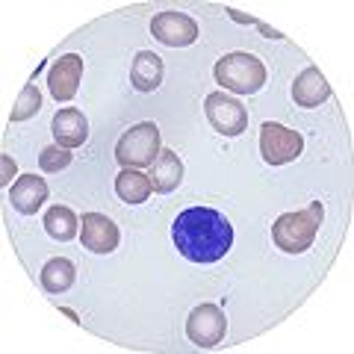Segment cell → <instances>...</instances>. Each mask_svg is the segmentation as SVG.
<instances>
[{
  "label": "cell",
  "instance_id": "obj_1",
  "mask_svg": "<svg viewBox=\"0 0 354 354\" xmlns=\"http://www.w3.org/2000/svg\"><path fill=\"white\" fill-rule=\"evenodd\" d=\"M171 239L189 263H216L234 245V227L213 207H189L174 218Z\"/></svg>",
  "mask_w": 354,
  "mask_h": 354
},
{
  "label": "cell",
  "instance_id": "obj_2",
  "mask_svg": "<svg viewBox=\"0 0 354 354\" xmlns=\"http://www.w3.org/2000/svg\"><path fill=\"white\" fill-rule=\"evenodd\" d=\"M322 216H325L322 201H310L304 209L278 216V221L272 225L274 245L286 254H304L310 245H313L319 225H322Z\"/></svg>",
  "mask_w": 354,
  "mask_h": 354
},
{
  "label": "cell",
  "instance_id": "obj_3",
  "mask_svg": "<svg viewBox=\"0 0 354 354\" xmlns=\"http://www.w3.org/2000/svg\"><path fill=\"white\" fill-rule=\"evenodd\" d=\"M216 83L227 92L236 95H254L266 86V65L254 57V53H225L216 62Z\"/></svg>",
  "mask_w": 354,
  "mask_h": 354
},
{
  "label": "cell",
  "instance_id": "obj_4",
  "mask_svg": "<svg viewBox=\"0 0 354 354\" xmlns=\"http://www.w3.org/2000/svg\"><path fill=\"white\" fill-rule=\"evenodd\" d=\"M160 127L153 121L133 124L115 145V160L124 169H148L160 157Z\"/></svg>",
  "mask_w": 354,
  "mask_h": 354
},
{
  "label": "cell",
  "instance_id": "obj_5",
  "mask_svg": "<svg viewBox=\"0 0 354 354\" xmlns=\"http://www.w3.org/2000/svg\"><path fill=\"white\" fill-rule=\"evenodd\" d=\"M204 115L209 127L221 136H242L248 130V109L242 106L236 97H227L225 92H209L204 101Z\"/></svg>",
  "mask_w": 354,
  "mask_h": 354
},
{
  "label": "cell",
  "instance_id": "obj_6",
  "mask_svg": "<svg viewBox=\"0 0 354 354\" xmlns=\"http://www.w3.org/2000/svg\"><path fill=\"white\" fill-rule=\"evenodd\" d=\"M304 151V139L298 130H290L274 121H266L260 130V153L269 165H286L295 162Z\"/></svg>",
  "mask_w": 354,
  "mask_h": 354
},
{
  "label": "cell",
  "instance_id": "obj_7",
  "mask_svg": "<svg viewBox=\"0 0 354 354\" xmlns=\"http://www.w3.org/2000/svg\"><path fill=\"white\" fill-rule=\"evenodd\" d=\"M227 319L216 304H198L189 319H186V337H189L198 348H213L225 339Z\"/></svg>",
  "mask_w": 354,
  "mask_h": 354
},
{
  "label": "cell",
  "instance_id": "obj_8",
  "mask_svg": "<svg viewBox=\"0 0 354 354\" xmlns=\"http://www.w3.org/2000/svg\"><path fill=\"white\" fill-rule=\"evenodd\" d=\"M151 32L153 39L169 44V48H186L198 39V24L183 12H160L151 21Z\"/></svg>",
  "mask_w": 354,
  "mask_h": 354
},
{
  "label": "cell",
  "instance_id": "obj_9",
  "mask_svg": "<svg viewBox=\"0 0 354 354\" xmlns=\"http://www.w3.org/2000/svg\"><path fill=\"white\" fill-rule=\"evenodd\" d=\"M80 225H83V230H80L83 248H88L92 254H109V251L118 248L121 230H118L115 221H109L101 213H86Z\"/></svg>",
  "mask_w": 354,
  "mask_h": 354
},
{
  "label": "cell",
  "instance_id": "obj_10",
  "mask_svg": "<svg viewBox=\"0 0 354 354\" xmlns=\"http://www.w3.org/2000/svg\"><path fill=\"white\" fill-rule=\"evenodd\" d=\"M80 77H83V57L77 53H68V57H59L50 65L48 71V88L57 101H71L80 88Z\"/></svg>",
  "mask_w": 354,
  "mask_h": 354
},
{
  "label": "cell",
  "instance_id": "obj_11",
  "mask_svg": "<svg viewBox=\"0 0 354 354\" xmlns=\"http://www.w3.org/2000/svg\"><path fill=\"white\" fill-rule=\"evenodd\" d=\"M9 201H12V207L18 209V213L36 216L41 209V204L48 201V183H44V177L21 174L12 183V189H9Z\"/></svg>",
  "mask_w": 354,
  "mask_h": 354
},
{
  "label": "cell",
  "instance_id": "obj_12",
  "mask_svg": "<svg viewBox=\"0 0 354 354\" xmlns=\"http://www.w3.org/2000/svg\"><path fill=\"white\" fill-rule=\"evenodd\" d=\"M292 97L298 106H307L313 109L319 104H325L330 97V83L325 80V74L316 68V65H310V68H304L301 74L295 77L292 83Z\"/></svg>",
  "mask_w": 354,
  "mask_h": 354
},
{
  "label": "cell",
  "instance_id": "obj_13",
  "mask_svg": "<svg viewBox=\"0 0 354 354\" xmlns=\"http://www.w3.org/2000/svg\"><path fill=\"white\" fill-rule=\"evenodd\" d=\"M53 136H57V145L62 148H80L83 142L88 139V121L80 109H59L53 115Z\"/></svg>",
  "mask_w": 354,
  "mask_h": 354
},
{
  "label": "cell",
  "instance_id": "obj_14",
  "mask_svg": "<svg viewBox=\"0 0 354 354\" xmlns=\"http://www.w3.org/2000/svg\"><path fill=\"white\" fill-rule=\"evenodd\" d=\"M162 74H165L162 59L153 50H139L130 65V83L136 92H153V88H160Z\"/></svg>",
  "mask_w": 354,
  "mask_h": 354
},
{
  "label": "cell",
  "instance_id": "obj_15",
  "mask_svg": "<svg viewBox=\"0 0 354 354\" xmlns=\"http://www.w3.org/2000/svg\"><path fill=\"white\" fill-rule=\"evenodd\" d=\"M151 183H153V192H174L177 186H180V180H183V162H180V157H177L174 151H160V157H157V162L151 165Z\"/></svg>",
  "mask_w": 354,
  "mask_h": 354
},
{
  "label": "cell",
  "instance_id": "obj_16",
  "mask_svg": "<svg viewBox=\"0 0 354 354\" xmlns=\"http://www.w3.org/2000/svg\"><path fill=\"white\" fill-rule=\"evenodd\" d=\"M115 192H118L121 201L142 204V201H148V198H151L153 183H151V177L142 174L139 169H124L115 177Z\"/></svg>",
  "mask_w": 354,
  "mask_h": 354
},
{
  "label": "cell",
  "instance_id": "obj_17",
  "mask_svg": "<svg viewBox=\"0 0 354 354\" xmlns=\"http://www.w3.org/2000/svg\"><path fill=\"white\" fill-rule=\"evenodd\" d=\"M74 281H77V269H74L71 260L53 257V260L44 263V269H41V286H44V292H53V295L68 292L71 286H74Z\"/></svg>",
  "mask_w": 354,
  "mask_h": 354
},
{
  "label": "cell",
  "instance_id": "obj_18",
  "mask_svg": "<svg viewBox=\"0 0 354 354\" xmlns=\"http://www.w3.org/2000/svg\"><path fill=\"white\" fill-rule=\"evenodd\" d=\"M44 230L53 236V239H59V242H68L77 236V230H80V221H77V216L71 213L68 207H50L48 213H44Z\"/></svg>",
  "mask_w": 354,
  "mask_h": 354
},
{
  "label": "cell",
  "instance_id": "obj_19",
  "mask_svg": "<svg viewBox=\"0 0 354 354\" xmlns=\"http://www.w3.org/2000/svg\"><path fill=\"white\" fill-rule=\"evenodd\" d=\"M39 106H41V95H39L36 83H27L24 92L18 95V101H15V106H12V121L18 124V121L32 118V115L39 113Z\"/></svg>",
  "mask_w": 354,
  "mask_h": 354
},
{
  "label": "cell",
  "instance_id": "obj_20",
  "mask_svg": "<svg viewBox=\"0 0 354 354\" xmlns=\"http://www.w3.org/2000/svg\"><path fill=\"white\" fill-rule=\"evenodd\" d=\"M71 148H62V145H50V148H44L41 153H39V165H41V171H48V174H53V171H62L65 165H71Z\"/></svg>",
  "mask_w": 354,
  "mask_h": 354
},
{
  "label": "cell",
  "instance_id": "obj_21",
  "mask_svg": "<svg viewBox=\"0 0 354 354\" xmlns=\"http://www.w3.org/2000/svg\"><path fill=\"white\" fill-rule=\"evenodd\" d=\"M12 177H15V162L9 157H3V177H0V183L9 186V183H12Z\"/></svg>",
  "mask_w": 354,
  "mask_h": 354
},
{
  "label": "cell",
  "instance_id": "obj_22",
  "mask_svg": "<svg viewBox=\"0 0 354 354\" xmlns=\"http://www.w3.org/2000/svg\"><path fill=\"white\" fill-rule=\"evenodd\" d=\"M62 313H65V316H68V319H74V322H80V319H77V313H74V310H68V307H62Z\"/></svg>",
  "mask_w": 354,
  "mask_h": 354
}]
</instances>
